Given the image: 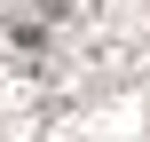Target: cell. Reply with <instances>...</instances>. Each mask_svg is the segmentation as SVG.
<instances>
[{
    "label": "cell",
    "mask_w": 150,
    "mask_h": 142,
    "mask_svg": "<svg viewBox=\"0 0 150 142\" xmlns=\"http://www.w3.org/2000/svg\"><path fill=\"white\" fill-rule=\"evenodd\" d=\"M8 40H16L24 55H40V47H47V32H40V24H8Z\"/></svg>",
    "instance_id": "obj_1"
},
{
    "label": "cell",
    "mask_w": 150,
    "mask_h": 142,
    "mask_svg": "<svg viewBox=\"0 0 150 142\" xmlns=\"http://www.w3.org/2000/svg\"><path fill=\"white\" fill-rule=\"evenodd\" d=\"M40 16H71V0H40Z\"/></svg>",
    "instance_id": "obj_2"
}]
</instances>
